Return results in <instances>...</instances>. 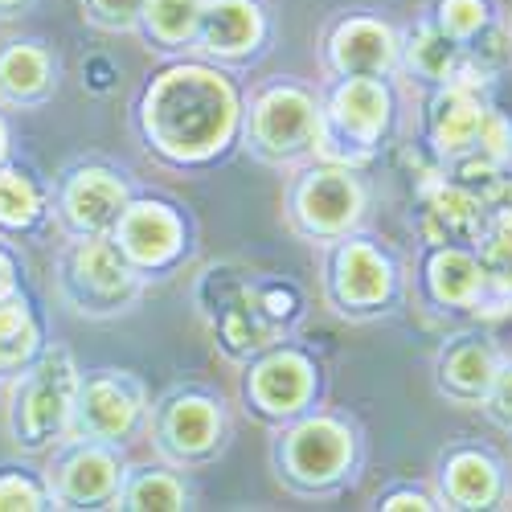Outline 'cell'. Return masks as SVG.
<instances>
[{
	"instance_id": "11",
	"label": "cell",
	"mask_w": 512,
	"mask_h": 512,
	"mask_svg": "<svg viewBox=\"0 0 512 512\" xmlns=\"http://www.w3.org/2000/svg\"><path fill=\"white\" fill-rule=\"evenodd\" d=\"M328 291L340 312H373L390 300V263L369 242H340L328 267Z\"/></svg>"
},
{
	"instance_id": "9",
	"label": "cell",
	"mask_w": 512,
	"mask_h": 512,
	"mask_svg": "<svg viewBox=\"0 0 512 512\" xmlns=\"http://www.w3.org/2000/svg\"><path fill=\"white\" fill-rule=\"evenodd\" d=\"M291 213L308 238H336L361 218V189L345 168H316L295 185Z\"/></svg>"
},
{
	"instance_id": "34",
	"label": "cell",
	"mask_w": 512,
	"mask_h": 512,
	"mask_svg": "<svg viewBox=\"0 0 512 512\" xmlns=\"http://www.w3.org/2000/svg\"><path fill=\"white\" fill-rule=\"evenodd\" d=\"M484 209L492 213V222H496L500 230H512V181H500V185L492 189V197L484 201Z\"/></svg>"
},
{
	"instance_id": "8",
	"label": "cell",
	"mask_w": 512,
	"mask_h": 512,
	"mask_svg": "<svg viewBox=\"0 0 512 512\" xmlns=\"http://www.w3.org/2000/svg\"><path fill=\"white\" fill-rule=\"evenodd\" d=\"M144 406V394L132 377L119 373H99L78 381V398H74V414H70V439H99V443H115L136 426Z\"/></svg>"
},
{
	"instance_id": "38",
	"label": "cell",
	"mask_w": 512,
	"mask_h": 512,
	"mask_svg": "<svg viewBox=\"0 0 512 512\" xmlns=\"http://www.w3.org/2000/svg\"><path fill=\"white\" fill-rule=\"evenodd\" d=\"M0 156H5V127H0Z\"/></svg>"
},
{
	"instance_id": "6",
	"label": "cell",
	"mask_w": 512,
	"mask_h": 512,
	"mask_svg": "<svg viewBox=\"0 0 512 512\" xmlns=\"http://www.w3.org/2000/svg\"><path fill=\"white\" fill-rule=\"evenodd\" d=\"M320 140V111L316 103L295 91V87H275L267 91L250 111V144L267 160H291L308 152Z\"/></svg>"
},
{
	"instance_id": "5",
	"label": "cell",
	"mask_w": 512,
	"mask_h": 512,
	"mask_svg": "<svg viewBox=\"0 0 512 512\" xmlns=\"http://www.w3.org/2000/svg\"><path fill=\"white\" fill-rule=\"evenodd\" d=\"M201 304L230 357H246L254 349L271 345V336L279 328L259 300V287L234 279L230 271H209V279L201 283Z\"/></svg>"
},
{
	"instance_id": "30",
	"label": "cell",
	"mask_w": 512,
	"mask_h": 512,
	"mask_svg": "<svg viewBox=\"0 0 512 512\" xmlns=\"http://www.w3.org/2000/svg\"><path fill=\"white\" fill-rule=\"evenodd\" d=\"M480 263H484V275L492 287H500L504 295H512V230H492L484 238V254H480Z\"/></svg>"
},
{
	"instance_id": "15",
	"label": "cell",
	"mask_w": 512,
	"mask_h": 512,
	"mask_svg": "<svg viewBox=\"0 0 512 512\" xmlns=\"http://www.w3.org/2000/svg\"><path fill=\"white\" fill-rule=\"evenodd\" d=\"M328 54H332V66L345 78H381L394 66L398 46L386 25H377L369 17H353L332 33Z\"/></svg>"
},
{
	"instance_id": "18",
	"label": "cell",
	"mask_w": 512,
	"mask_h": 512,
	"mask_svg": "<svg viewBox=\"0 0 512 512\" xmlns=\"http://www.w3.org/2000/svg\"><path fill=\"white\" fill-rule=\"evenodd\" d=\"M312 394V365L300 353H275L250 373V398L263 414H295Z\"/></svg>"
},
{
	"instance_id": "19",
	"label": "cell",
	"mask_w": 512,
	"mask_h": 512,
	"mask_svg": "<svg viewBox=\"0 0 512 512\" xmlns=\"http://www.w3.org/2000/svg\"><path fill=\"white\" fill-rule=\"evenodd\" d=\"M197 37L209 54L234 58V54H246L263 37V17L250 0H209L197 21Z\"/></svg>"
},
{
	"instance_id": "3",
	"label": "cell",
	"mask_w": 512,
	"mask_h": 512,
	"mask_svg": "<svg viewBox=\"0 0 512 512\" xmlns=\"http://www.w3.org/2000/svg\"><path fill=\"white\" fill-rule=\"evenodd\" d=\"M62 291L82 316H111L136 300V275L127 254L99 234H87L62 254Z\"/></svg>"
},
{
	"instance_id": "32",
	"label": "cell",
	"mask_w": 512,
	"mask_h": 512,
	"mask_svg": "<svg viewBox=\"0 0 512 512\" xmlns=\"http://www.w3.org/2000/svg\"><path fill=\"white\" fill-rule=\"evenodd\" d=\"M144 13V0H91V17L107 29H127Z\"/></svg>"
},
{
	"instance_id": "36",
	"label": "cell",
	"mask_w": 512,
	"mask_h": 512,
	"mask_svg": "<svg viewBox=\"0 0 512 512\" xmlns=\"http://www.w3.org/2000/svg\"><path fill=\"white\" fill-rule=\"evenodd\" d=\"M381 508H431V500H426V496H410V492H398V496H386V504H381Z\"/></svg>"
},
{
	"instance_id": "25",
	"label": "cell",
	"mask_w": 512,
	"mask_h": 512,
	"mask_svg": "<svg viewBox=\"0 0 512 512\" xmlns=\"http://www.w3.org/2000/svg\"><path fill=\"white\" fill-rule=\"evenodd\" d=\"M37 349V328L21 300H0V373L21 369Z\"/></svg>"
},
{
	"instance_id": "27",
	"label": "cell",
	"mask_w": 512,
	"mask_h": 512,
	"mask_svg": "<svg viewBox=\"0 0 512 512\" xmlns=\"http://www.w3.org/2000/svg\"><path fill=\"white\" fill-rule=\"evenodd\" d=\"M185 488L181 480H173L168 472H140L127 480V488H119V504L123 508H185Z\"/></svg>"
},
{
	"instance_id": "4",
	"label": "cell",
	"mask_w": 512,
	"mask_h": 512,
	"mask_svg": "<svg viewBox=\"0 0 512 512\" xmlns=\"http://www.w3.org/2000/svg\"><path fill=\"white\" fill-rule=\"evenodd\" d=\"M390 123V95L377 78H345L320 115V140L336 160H365Z\"/></svg>"
},
{
	"instance_id": "2",
	"label": "cell",
	"mask_w": 512,
	"mask_h": 512,
	"mask_svg": "<svg viewBox=\"0 0 512 512\" xmlns=\"http://www.w3.org/2000/svg\"><path fill=\"white\" fill-rule=\"evenodd\" d=\"M78 398V373L66 349H50L13 394V435L21 447L41 451L70 431Z\"/></svg>"
},
{
	"instance_id": "28",
	"label": "cell",
	"mask_w": 512,
	"mask_h": 512,
	"mask_svg": "<svg viewBox=\"0 0 512 512\" xmlns=\"http://www.w3.org/2000/svg\"><path fill=\"white\" fill-rule=\"evenodd\" d=\"M41 209V197L37 189L29 185V177L21 173H0V222L5 226H29Z\"/></svg>"
},
{
	"instance_id": "14",
	"label": "cell",
	"mask_w": 512,
	"mask_h": 512,
	"mask_svg": "<svg viewBox=\"0 0 512 512\" xmlns=\"http://www.w3.org/2000/svg\"><path fill=\"white\" fill-rule=\"evenodd\" d=\"M484 119L488 107L476 95V82H447V91L431 103V140L447 160L467 156L480 144Z\"/></svg>"
},
{
	"instance_id": "13",
	"label": "cell",
	"mask_w": 512,
	"mask_h": 512,
	"mask_svg": "<svg viewBox=\"0 0 512 512\" xmlns=\"http://www.w3.org/2000/svg\"><path fill=\"white\" fill-rule=\"evenodd\" d=\"M115 242L127 254V263L136 267H164L181 250V222L168 205L140 201L127 205L115 226Z\"/></svg>"
},
{
	"instance_id": "21",
	"label": "cell",
	"mask_w": 512,
	"mask_h": 512,
	"mask_svg": "<svg viewBox=\"0 0 512 512\" xmlns=\"http://www.w3.org/2000/svg\"><path fill=\"white\" fill-rule=\"evenodd\" d=\"M406 66L418 78L431 82H467V54L459 46V37H451L439 21L418 25L406 41Z\"/></svg>"
},
{
	"instance_id": "1",
	"label": "cell",
	"mask_w": 512,
	"mask_h": 512,
	"mask_svg": "<svg viewBox=\"0 0 512 512\" xmlns=\"http://www.w3.org/2000/svg\"><path fill=\"white\" fill-rule=\"evenodd\" d=\"M234 119L238 103L226 78L201 66L168 70L144 99V132L173 160H201L218 152L234 132Z\"/></svg>"
},
{
	"instance_id": "22",
	"label": "cell",
	"mask_w": 512,
	"mask_h": 512,
	"mask_svg": "<svg viewBox=\"0 0 512 512\" xmlns=\"http://www.w3.org/2000/svg\"><path fill=\"white\" fill-rule=\"evenodd\" d=\"M426 271H431V291L439 295L443 304H455V308L480 304V295H484V287H488L484 263L472 259L467 250H455V246L439 250Z\"/></svg>"
},
{
	"instance_id": "16",
	"label": "cell",
	"mask_w": 512,
	"mask_h": 512,
	"mask_svg": "<svg viewBox=\"0 0 512 512\" xmlns=\"http://www.w3.org/2000/svg\"><path fill=\"white\" fill-rule=\"evenodd\" d=\"M426 242L459 246V242H480L484 238V201L459 185H439L422 201V222Z\"/></svg>"
},
{
	"instance_id": "24",
	"label": "cell",
	"mask_w": 512,
	"mask_h": 512,
	"mask_svg": "<svg viewBox=\"0 0 512 512\" xmlns=\"http://www.w3.org/2000/svg\"><path fill=\"white\" fill-rule=\"evenodd\" d=\"M0 91L17 103L41 99L50 91V58L37 46H9L0 54Z\"/></svg>"
},
{
	"instance_id": "10",
	"label": "cell",
	"mask_w": 512,
	"mask_h": 512,
	"mask_svg": "<svg viewBox=\"0 0 512 512\" xmlns=\"http://www.w3.org/2000/svg\"><path fill=\"white\" fill-rule=\"evenodd\" d=\"M50 492L54 500L70 508H87L119 496V463L99 439H74V447L58 459L50 472Z\"/></svg>"
},
{
	"instance_id": "26",
	"label": "cell",
	"mask_w": 512,
	"mask_h": 512,
	"mask_svg": "<svg viewBox=\"0 0 512 512\" xmlns=\"http://www.w3.org/2000/svg\"><path fill=\"white\" fill-rule=\"evenodd\" d=\"M144 21H148V33L156 41L177 46V41L197 33L201 0H144Z\"/></svg>"
},
{
	"instance_id": "12",
	"label": "cell",
	"mask_w": 512,
	"mask_h": 512,
	"mask_svg": "<svg viewBox=\"0 0 512 512\" xmlns=\"http://www.w3.org/2000/svg\"><path fill=\"white\" fill-rule=\"evenodd\" d=\"M123 209H127L123 181L115 173H107V168H82L62 189V218L82 238L119 226Z\"/></svg>"
},
{
	"instance_id": "17",
	"label": "cell",
	"mask_w": 512,
	"mask_h": 512,
	"mask_svg": "<svg viewBox=\"0 0 512 512\" xmlns=\"http://www.w3.org/2000/svg\"><path fill=\"white\" fill-rule=\"evenodd\" d=\"M218 435H222V414L209 398L185 394V398H173L160 414V451H168L173 459L209 455Z\"/></svg>"
},
{
	"instance_id": "20",
	"label": "cell",
	"mask_w": 512,
	"mask_h": 512,
	"mask_svg": "<svg viewBox=\"0 0 512 512\" xmlns=\"http://www.w3.org/2000/svg\"><path fill=\"white\" fill-rule=\"evenodd\" d=\"M443 390L459 402H480L488 398L492 381L500 373V361H496V349L488 340H476V336H459L455 345L443 353Z\"/></svg>"
},
{
	"instance_id": "29",
	"label": "cell",
	"mask_w": 512,
	"mask_h": 512,
	"mask_svg": "<svg viewBox=\"0 0 512 512\" xmlns=\"http://www.w3.org/2000/svg\"><path fill=\"white\" fill-rule=\"evenodd\" d=\"M439 25L467 41V37H476L484 25H488V5L484 0H439Z\"/></svg>"
},
{
	"instance_id": "35",
	"label": "cell",
	"mask_w": 512,
	"mask_h": 512,
	"mask_svg": "<svg viewBox=\"0 0 512 512\" xmlns=\"http://www.w3.org/2000/svg\"><path fill=\"white\" fill-rule=\"evenodd\" d=\"M17 291V271H13V259L0 250V300H13Z\"/></svg>"
},
{
	"instance_id": "23",
	"label": "cell",
	"mask_w": 512,
	"mask_h": 512,
	"mask_svg": "<svg viewBox=\"0 0 512 512\" xmlns=\"http://www.w3.org/2000/svg\"><path fill=\"white\" fill-rule=\"evenodd\" d=\"M496 463L480 451H459L447 459V472H443V496L455 508H484L496 500Z\"/></svg>"
},
{
	"instance_id": "7",
	"label": "cell",
	"mask_w": 512,
	"mask_h": 512,
	"mask_svg": "<svg viewBox=\"0 0 512 512\" xmlns=\"http://www.w3.org/2000/svg\"><path fill=\"white\" fill-rule=\"evenodd\" d=\"M279 463H283V476L300 488H328L340 476L349 472L353 463V439L340 422L332 418H312L304 426L283 439L279 447Z\"/></svg>"
},
{
	"instance_id": "33",
	"label": "cell",
	"mask_w": 512,
	"mask_h": 512,
	"mask_svg": "<svg viewBox=\"0 0 512 512\" xmlns=\"http://www.w3.org/2000/svg\"><path fill=\"white\" fill-rule=\"evenodd\" d=\"M488 410H492L504 426H512V369H500V373H496L492 390H488Z\"/></svg>"
},
{
	"instance_id": "31",
	"label": "cell",
	"mask_w": 512,
	"mask_h": 512,
	"mask_svg": "<svg viewBox=\"0 0 512 512\" xmlns=\"http://www.w3.org/2000/svg\"><path fill=\"white\" fill-rule=\"evenodd\" d=\"M13 508H25V512L46 508V496L21 476H0V512H13Z\"/></svg>"
},
{
	"instance_id": "37",
	"label": "cell",
	"mask_w": 512,
	"mask_h": 512,
	"mask_svg": "<svg viewBox=\"0 0 512 512\" xmlns=\"http://www.w3.org/2000/svg\"><path fill=\"white\" fill-rule=\"evenodd\" d=\"M21 5V0H0V9H17Z\"/></svg>"
}]
</instances>
